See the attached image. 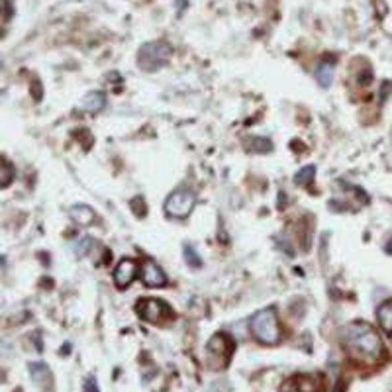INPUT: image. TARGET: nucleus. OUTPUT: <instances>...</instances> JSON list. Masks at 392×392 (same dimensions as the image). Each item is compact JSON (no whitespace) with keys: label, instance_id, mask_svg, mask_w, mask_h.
Returning a JSON list of instances; mask_svg holds the SVG:
<instances>
[{"label":"nucleus","instance_id":"nucleus-1","mask_svg":"<svg viewBox=\"0 0 392 392\" xmlns=\"http://www.w3.org/2000/svg\"><path fill=\"white\" fill-rule=\"evenodd\" d=\"M341 341L353 359L365 365L377 363L384 353L380 336L375 331V327L369 326L367 322L347 324L341 329Z\"/></svg>","mask_w":392,"mask_h":392},{"label":"nucleus","instance_id":"nucleus-2","mask_svg":"<svg viewBox=\"0 0 392 392\" xmlns=\"http://www.w3.org/2000/svg\"><path fill=\"white\" fill-rule=\"evenodd\" d=\"M249 329L257 341H261L265 345H274L281 340V324H279L276 310L273 306H269V308H263L259 312L253 314V318L249 322Z\"/></svg>","mask_w":392,"mask_h":392},{"label":"nucleus","instance_id":"nucleus-3","mask_svg":"<svg viewBox=\"0 0 392 392\" xmlns=\"http://www.w3.org/2000/svg\"><path fill=\"white\" fill-rule=\"evenodd\" d=\"M171 57H173L171 43L163 41V39L147 41L138 52V67L145 73H155L169 63Z\"/></svg>","mask_w":392,"mask_h":392},{"label":"nucleus","instance_id":"nucleus-4","mask_svg":"<svg viewBox=\"0 0 392 392\" xmlns=\"http://www.w3.org/2000/svg\"><path fill=\"white\" fill-rule=\"evenodd\" d=\"M235 349L234 340L226 334H214L206 343V365L212 371H222L228 367Z\"/></svg>","mask_w":392,"mask_h":392},{"label":"nucleus","instance_id":"nucleus-5","mask_svg":"<svg viewBox=\"0 0 392 392\" xmlns=\"http://www.w3.org/2000/svg\"><path fill=\"white\" fill-rule=\"evenodd\" d=\"M138 314L147 324H163L175 318L169 304L161 298H142L138 302Z\"/></svg>","mask_w":392,"mask_h":392},{"label":"nucleus","instance_id":"nucleus-6","mask_svg":"<svg viewBox=\"0 0 392 392\" xmlns=\"http://www.w3.org/2000/svg\"><path fill=\"white\" fill-rule=\"evenodd\" d=\"M196 206V195L188 188H179L171 193L165 200V212L171 218H186Z\"/></svg>","mask_w":392,"mask_h":392},{"label":"nucleus","instance_id":"nucleus-7","mask_svg":"<svg viewBox=\"0 0 392 392\" xmlns=\"http://www.w3.org/2000/svg\"><path fill=\"white\" fill-rule=\"evenodd\" d=\"M142 281H144L145 287L151 288L165 287V285L169 283L165 271H163L157 263L151 261V259H147V261H144V265H142Z\"/></svg>","mask_w":392,"mask_h":392},{"label":"nucleus","instance_id":"nucleus-8","mask_svg":"<svg viewBox=\"0 0 392 392\" xmlns=\"http://www.w3.org/2000/svg\"><path fill=\"white\" fill-rule=\"evenodd\" d=\"M138 263L133 259H122L118 263L116 271H114V283H116L118 288H126L130 287L133 283V279L138 276Z\"/></svg>","mask_w":392,"mask_h":392},{"label":"nucleus","instance_id":"nucleus-9","mask_svg":"<svg viewBox=\"0 0 392 392\" xmlns=\"http://www.w3.org/2000/svg\"><path fill=\"white\" fill-rule=\"evenodd\" d=\"M320 384H318V377L314 375H301L294 377L285 384L283 392H318Z\"/></svg>","mask_w":392,"mask_h":392},{"label":"nucleus","instance_id":"nucleus-10","mask_svg":"<svg viewBox=\"0 0 392 392\" xmlns=\"http://www.w3.org/2000/svg\"><path fill=\"white\" fill-rule=\"evenodd\" d=\"M106 108V94L100 91L89 92L83 102H80V112H87V114H100Z\"/></svg>","mask_w":392,"mask_h":392},{"label":"nucleus","instance_id":"nucleus-11","mask_svg":"<svg viewBox=\"0 0 392 392\" xmlns=\"http://www.w3.org/2000/svg\"><path fill=\"white\" fill-rule=\"evenodd\" d=\"M69 214H71V220L78 226H83V228H87V226H91L94 222V210L91 206H87V204H75L73 208L69 210Z\"/></svg>","mask_w":392,"mask_h":392},{"label":"nucleus","instance_id":"nucleus-12","mask_svg":"<svg viewBox=\"0 0 392 392\" xmlns=\"http://www.w3.org/2000/svg\"><path fill=\"white\" fill-rule=\"evenodd\" d=\"M314 75H316V80L320 83V87H322V89H327V87L334 83V63L322 61L320 65L316 67Z\"/></svg>","mask_w":392,"mask_h":392},{"label":"nucleus","instance_id":"nucleus-13","mask_svg":"<svg viewBox=\"0 0 392 392\" xmlns=\"http://www.w3.org/2000/svg\"><path fill=\"white\" fill-rule=\"evenodd\" d=\"M30 375H32V380L38 382L39 386H43V389L52 384V375H50L47 367L43 363H32L30 365Z\"/></svg>","mask_w":392,"mask_h":392},{"label":"nucleus","instance_id":"nucleus-14","mask_svg":"<svg viewBox=\"0 0 392 392\" xmlns=\"http://www.w3.org/2000/svg\"><path fill=\"white\" fill-rule=\"evenodd\" d=\"M377 320H379L380 327L389 336H392V301H386L380 304L379 310H377Z\"/></svg>","mask_w":392,"mask_h":392},{"label":"nucleus","instance_id":"nucleus-15","mask_svg":"<svg viewBox=\"0 0 392 392\" xmlns=\"http://www.w3.org/2000/svg\"><path fill=\"white\" fill-rule=\"evenodd\" d=\"M246 147H248L249 151H255V153H269V151L273 149V142L267 140V138L253 135V138H248V140H246Z\"/></svg>","mask_w":392,"mask_h":392},{"label":"nucleus","instance_id":"nucleus-16","mask_svg":"<svg viewBox=\"0 0 392 392\" xmlns=\"http://www.w3.org/2000/svg\"><path fill=\"white\" fill-rule=\"evenodd\" d=\"M316 171H318L316 165H304V167L298 169V173L294 175V183L298 184V186H308V184L314 181V177H316Z\"/></svg>","mask_w":392,"mask_h":392},{"label":"nucleus","instance_id":"nucleus-17","mask_svg":"<svg viewBox=\"0 0 392 392\" xmlns=\"http://www.w3.org/2000/svg\"><path fill=\"white\" fill-rule=\"evenodd\" d=\"M92 248H94V239L89 237V235L78 237V239H75V243H73V251H75L77 257H87L92 251Z\"/></svg>","mask_w":392,"mask_h":392},{"label":"nucleus","instance_id":"nucleus-18","mask_svg":"<svg viewBox=\"0 0 392 392\" xmlns=\"http://www.w3.org/2000/svg\"><path fill=\"white\" fill-rule=\"evenodd\" d=\"M14 177H16V169L4 159L2 165H0V186L6 188V186L14 181Z\"/></svg>","mask_w":392,"mask_h":392},{"label":"nucleus","instance_id":"nucleus-19","mask_svg":"<svg viewBox=\"0 0 392 392\" xmlns=\"http://www.w3.org/2000/svg\"><path fill=\"white\" fill-rule=\"evenodd\" d=\"M183 251H184V257H186V263H188L190 267H196V269H198V267L202 265V261H200V255L196 253V249L193 248V246H188V243H186Z\"/></svg>","mask_w":392,"mask_h":392},{"label":"nucleus","instance_id":"nucleus-20","mask_svg":"<svg viewBox=\"0 0 392 392\" xmlns=\"http://www.w3.org/2000/svg\"><path fill=\"white\" fill-rule=\"evenodd\" d=\"M85 392H98V386H96V379L94 377H89L85 380Z\"/></svg>","mask_w":392,"mask_h":392},{"label":"nucleus","instance_id":"nucleus-21","mask_svg":"<svg viewBox=\"0 0 392 392\" xmlns=\"http://www.w3.org/2000/svg\"><path fill=\"white\" fill-rule=\"evenodd\" d=\"M177 2H179V12H183L186 8V0H177Z\"/></svg>","mask_w":392,"mask_h":392}]
</instances>
